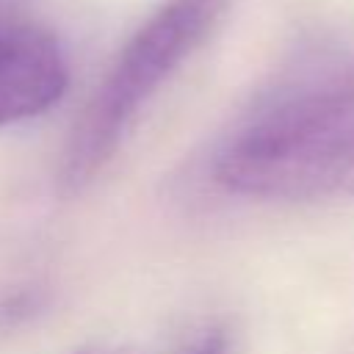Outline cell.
Returning a JSON list of instances; mask_svg holds the SVG:
<instances>
[{
  "label": "cell",
  "instance_id": "obj_1",
  "mask_svg": "<svg viewBox=\"0 0 354 354\" xmlns=\"http://www.w3.org/2000/svg\"><path fill=\"white\" fill-rule=\"evenodd\" d=\"M216 183L252 199L354 196V58L304 66L227 133Z\"/></svg>",
  "mask_w": 354,
  "mask_h": 354
},
{
  "label": "cell",
  "instance_id": "obj_4",
  "mask_svg": "<svg viewBox=\"0 0 354 354\" xmlns=\"http://www.w3.org/2000/svg\"><path fill=\"white\" fill-rule=\"evenodd\" d=\"M185 354H230V343L224 329H210L202 340H196Z\"/></svg>",
  "mask_w": 354,
  "mask_h": 354
},
{
  "label": "cell",
  "instance_id": "obj_5",
  "mask_svg": "<svg viewBox=\"0 0 354 354\" xmlns=\"http://www.w3.org/2000/svg\"><path fill=\"white\" fill-rule=\"evenodd\" d=\"M30 11V0H0V19Z\"/></svg>",
  "mask_w": 354,
  "mask_h": 354
},
{
  "label": "cell",
  "instance_id": "obj_2",
  "mask_svg": "<svg viewBox=\"0 0 354 354\" xmlns=\"http://www.w3.org/2000/svg\"><path fill=\"white\" fill-rule=\"evenodd\" d=\"M232 0H166L124 41L66 138L58 188L80 194L108 166L141 108L210 39Z\"/></svg>",
  "mask_w": 354,
  "mask_h": 354
},
{
  "label": "cell",
  "instance_id": "obj_6",
  "mask_svg": "<svg viewBox=\"0 0 354 354\" xmlns=\"http://www.w3.org/2000/svg\"><path fill=\"white\" fill-rule=\"evenodd\" d=\"M75 354H127V351H122L116 346H88V348H80Z\"/></svg>",
  "mask_w": 354,
  "mask_h": 354
},
{
  "label": "cell",
  "instance_id": "obj_3",
  "mask_svg": "<svg viewBox=\"0 0 354 354\" xmlns=\"http://www.w3.org/2000/svg\"><path fill=\"white\" fill-rule=\"evenodd\" d=\"M66 83V55L30 11L0 19V127L44 113Z\"/></svg>",
  "mask_w": 354,
  "mask_h": 354
}]
</instances>
